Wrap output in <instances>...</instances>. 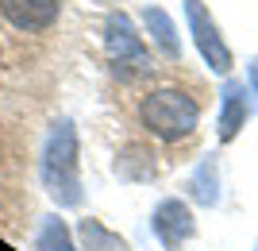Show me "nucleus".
<instances>
[{
	"label": "nucleus",
	"instance_id": "10",
	"mask_svg": "<svg viewBox=\"0 0 258 251\" xmlns=\"http://www.w3.org/2000/svg\"><path fill=\"white\" fill-rule=\"evenodd\" d=\"M35 247H39V251H77V247H74V240H70V228H66L58 217L43 224V232H39Z\"/></svg>",
	"mask_w": 258,
	"mask_h": 251
},
{
	"label": "nucleus",
	"instance_id": "4",
	"mask_svg": "<svg viewBox=\"0 0 258 251\" xmlns=\"http://www.w3.org/2000/svg\"><path fill=\"white\" fill-rule=\"evenodd\" d=\"M104 51L116 66H143L147 62V43L135 31L127 12H108L104 20Z\"/></svg>",
	"mask_w": 258,
	"mask_h": 251
},
{
	"label": "nucleus",
	"instance_id": "8",
	"mask_svg": "<svg viewBox=\"0 0 258 251\" xmlns=\"http://www.w3.org/2000/svg\"><path fill=\"white\" fill-rule=\"evenodd\" d=\"M247 97H243V85L239 81H227L224 85V105H220V139L231 143L239 135V128L247 124Z\"/></svg>",
	"mask_w": 258,
	"mask_h": 251
},
{
	"label": "nucleus",
	"instance_id": "3",
	"mask_svg": "<svg viewBox=\"0 0 258 251\" xmlns=\"http://www.w3.org/2000/svg\"><path fill=\"white\" fill-rule=\"evenodd\" d=\"M185 20H189V35H193L201 58L212 66L216 74H227V70H231V51H227V43H224V35H220V27H216V20L208 16L205 0H185Z\"/></svg>",
	"mask_w": 258,
	"mask_h": 251
},
{
	"label": "nucleus",
	"instance_id": "11",
	"mask_svg": "<svg viewBox=\"0 0 258 251\" xmlns=\"http://www.w3.org/2000/svg\"><path fill=\"white\" fill-rule=\"evenodd\" d=\"M193 197L201 205H216L220 189H216V163H201V170L193 174Z\"/></svg>",
	"mask_w": 258,
	"mask_h": 251
},
{
	"label": "nucleus",
	"instance_id": "12",
	"mask_svg": "<svg viewBox=\"0 0 258 251\" xmlns=\"http://www.w3.org/2000/svg\"><path fill=\"white\" fill-rule=\"evenodd\" d=\"M250 85H254V93H258V58L250 62Z\"/></svg>",
	"mask_w": 258,
	"mask_h": 251
},
{
	"label": "nucleus",
	"instance_id": "6",
	"mask_svg": "<svg viewBox=\"0 0 258 251\" xmlns=\"http://www.w3.org/2000/svg\"><path fill=\"white\" fill-rule=\"evenodd\" d=\"M0 16L23 35L46 31L62 16V0H0Z\"/></svg>",
	"mask_w": 258,
	"mask_h": 251
},
{
	"label": "nucleus",
	"instance_id": "7",
	"mask_svg": "<svg viewBox=\"0 0 258 251\" xmlns=\"http://www.w3.org/2000/svg\"><path fill=\"white\" fill-rule=\"evenodd\" d=\"M143 23H147V31H151V39L158 43L162 55L181 58V39H177V27H173L170 12L158 8V4H147V8H143Z\"/></svg>",
	"mask_w": 258,
	"mask_h": 251
},
{
	"label": "nucleus",
	"instance_id": "5",
	"mask_svg": "<svg viewBox=\"0 0 258 251\" xmlns=\"http://www.w3.org/2000/svg\"><path fill=\"white\" fill-rule=\"evenodd\" d=\"M151 228H154V236H158V243L166 251H177L185 240H193V232H197L193 209L185 205V201H177V197H166V201L154 209Z\"/></svg>",
	"mask_w": 258,
	"mask_h": 251
},
{
	"label": "nucleus",
	"instance_id": "2",
	"mask_svg": "<svg viewBox=\"0 0 258 251\" xmlns=\"http://www.w3.org/2000/svg\"><path fill=\"white\" fill-rule=\"evenodd\" d=\"M43 186L58 205L81 201V178H77V128L70 120H58L43 147Z\"/></svg>",
	"mask_w": 258,
	"mask_h": 251
},
{
	"label": "nucleus",
	"instance_id": "9",
	"mask_svg": "<svg viewBox=\"0 0 258 251\" xmlns=\"http://www.w3.org/2000/svg\"><path fill=\"white\" fill-rule=\"evenodd\" d=\"M81 247L85 251H127L116 232H108L100 220H81Z\"/></svg>",
	"mask_w": 258,
	"mask_h": 251
},
{
	"label": "nucleus",
	"instance_id": "1",
	"mask_svg": "<svg viewBox=\"0 0 258 251\" xmlns=\"http://www.w3.org/2000/svg\"><path fill=\"white\" fill-rule=\"evenodd\" d=\"M139 124L154 139H166V143L189 139L197 131V124H201V105L181 89L162 85V89H151L139 101Z\"/></svg>",
	"mask_w": 258,
	"mask_h": 251
}]
</instances>
